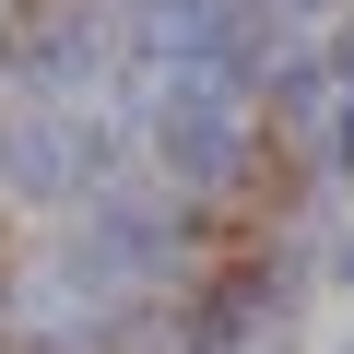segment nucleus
<instances>
[{
	"label": "nucleus",
	"mask_w": 354,
	"mask_h": 354,
	"mask_svg": "<svg viewBox=\"0 0 354 354\" xmlns=\"http://www.w3.org/2000/svg\"><path fill=\"white\" fill-rule=\"evenodd\" d=\"M165 153L189 165V177H225L236 118H225V83H213V71H177V83H165Z\"/></svg>",
	"instance_id": "f257e3e1"
},
{
	"label": "nucleus",
	"mask_w": 354,
	"mask_h": 354,
	"mask_svg": "<svg viewBox=\"0 0 354 354\" xmlns=\"http://www.w3.org/2000/svg\"><path fill=\"white\" fill-rule=\"evenodd\" d=\"M330 153H342V165H354V95H342V142H330Z\"/></svg>",
	"instance_id": "f03ea898"
}]
</instances>
